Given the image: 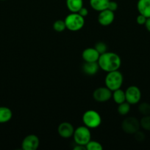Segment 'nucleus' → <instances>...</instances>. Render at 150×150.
<instances>
[{
    "label": "nucleus",
    "instance_id": "c85d7f7f",
    "mask_svg": "<svg viewBox=\"0 0 150 150\" xmlns=\"http://www.w3.org/2000/svg\"><path fill=\"white\" fill-rule=\"evenodd\" d=\"M74 150H87L86 147L84 145H80V144H76V146L74 147Z\"/></svg>",
    "mask_w": 150,
    "mask_h": 150
},
{
    "label": "nucleus",
    "instance_id": "20e7f679",
    "mask_svg": "<svg viewBox=\"0 0 150 150\" xmlns=\"http://www.w3.org/2000/svg\"><path fill=\"white\" fill-rule=\"evenodd\" d=\"M82 122L84 125L90 129L97 128L101 123V117L97 111L94 110H88L82 115Z\"/></svg>",
    "mask_w": 150,
    "mask_h": 150
},
{
    "label": "nucleus",
    "instance_id": "393cba45",
    "mask_svg": "<svg viewBox=\"0 0 150 150\" xmlns=\"http://www.w3.org/2000/svg\"><path fill=\"white\" fill-rule=\"evenodd\" d=\"M134 136H135V140L138 141V142H143V141L145 139L146 136L144 133V132L141 131V130H138L135 133H134Z\"/></svg>",
    "mask_w": 150,
    "mask_h": 150
},
{
    "label": "nucleus",
    "instance_id": "cd10ccee",
    "mask_svg": "<svg viewBox=\"0 0 150 150\" xmlns=\"http://www.w3.org/2000/svg\"><path fill=\"white\" fill-rule=\"evenodd\" d=\"M78 13H79V14L80 15V16H82V17L85 18V17H86V16H88V9H87V8H85V7H82V8H81L80 10H79Z\"/></svg>",
    "mask_w": 150,
    "mask_h": 150
},
{
    "label": "nucleus",
    "instance_id": "4468645a",
    "mask_svg": "<svg viewBox=\"0 0 150 150\" xmlns=\"http://www.w3.org/2000/svg\"><path fill=\"white\" fill-rule=\"evenodd\" d=\"M137 10L139 14L146 18H150V0H138Z\"/></svg>",
    "mask_w": 150,
    "mask_h": 150
},
{
    "label": "nucleus",
    "instance_id": "c756f323",
    "mask_svg": "<svg viewBox=\"0 0 150 150\" xmlns=\"http://www.w3.org/2000/svg\"><path fill=\"white\" fill-rule=\"evenodd\" d=\"M144 26H145L146 30L148 31V32H150V18H147L146 21Z\"/></svg>",
    "mask_w": 150,
    "mask_h": 150
},
{
    "label": "nucleus",
    "instance_id": "ddd939ff",
    "mask_svg": "<svg viewBox=\"0 0 150 150\" xmlns=\"http://www.w3.org/2000/svg\"><path fill=\"white\" fill-rule=\"evenodd\" d=\"M82 71L87 76H94L99 71V66L97 62H85L82 64Z\"/></svg>",
    "mask_w": 150,
    "mask_h": 150
},
{
    "label": "nucleus",
    "instance_id": "39448f33",
    "mask_svg": "<svg viewBox=\"0 0 150 150\" xmlns=\"http://www.w3.org/2000/svg\"><path fill=\"white\" fill-rule=\"evenodd\" d=\"M74 141L76 144L85 145L91 141V133L90 128L86 126H79L74 130L73 134Z\"/></svg>",
    "mask_w": 150,
    "mask_h": 150
},
{
    "label": "nucleus",
    "instance_id": "bb28decb",
    "mask_svg": "<svg viewBox=\"0 0 150 150\" xmlns=\"http://www.w3.org/2000/svg\"><path fill=\"white\" fill-rule=\"evenodd\" d=\"M107 9H109L111 11L115 12L118 9V4L116 1H110V2L108 4V7H107Z\"/></svg>",
    "mask_w": 150,
    "mask_h": 150
},
{
    "label": "nucleus",
    "instance_id": "dca6fc26",
    "mask_svg": "<svg viewBox=\"0 0 150 150\" xmlns=\"http://www.w3.org/2000/svg\"><path fill=\"white\" fill-rule=\"evenodd\" d=\"M66 4L71 13H78L83 7V0H66Z\"/></svg>",
    "mask_w": 150,
    "mask_h": 150
},
{
    "label": "nucleus",
    "instance_id": "f03ea898",
    "mask_svg": "<svg viewBox=\"0 0 150 150\" xmlns=\"http://www.w3.org/2000/svg\"><path fill=\"white\" fill-rule=\"evenodd\" d=\"M104 82L105 86L112 92L120 89L124 82L123 74L119 70L108 72L105 76Z\"/></svg>",
    "mask_w": 150,
    "mask_h": 150
},
{
    "label": "nucleus",
    "instance_id": "f257e3e1",
    "mask_svg": "<svg viewBox=\"0 0 150 150\" xmlns=\"http://www.w3.org/2000/svg\"><path fill=\"white\" fill-rule=\"evenodd\" d=\"M97 62L101 70L108 73L119 70L121 64V59L116 53L106 51L104 54H100Z\"/></svg>",
    "mask_w": 150,
    "mask_h": 150
},
{
    "label": "nucleus",
    "instance_id": "6ab92c4d",
    "mask_svg": "<svg viewBox=\"0 0 150 150\" xmlns=\"http://www.w3.org/2000/svg\"><path fill=\"white\" fill-rule=\"evenodd\" d=\"M130 104L126 102V101L121 104H119V106H118L117 108L118 113L121 116L126 115L130 111Z\"/></svg>",
    "mask_w": 150,
    "mask_h": 150
},
{
    "label": "nucleus",
    "instance_id": "1a4fd4ad",
    "mask_svg": "<svg viewBox=\"0 0 150 150\" xmlns=\"http://www.w3.org/2000/svg\"><path fill=\"white\" fill-rule=\"evenodd\" d=\"M40 145V140L36 135L30 134L23 139L21 147L24 150H36Z\"/></svg>",
    "mask_w": 150,
    "mask_h": 150
},
{
    "label": "nucleus",
    "instance_id": "9d476101",
    "mask_svg": "<svg viewBox=\"0 0 150 150\" xmlns=\"http://www.w3.org/2000/svg\"><path fill=\"white\" fill-rule=\"evenodd\" d=\"M115 19L114 12L111 11L109 9H105L99 12L98 16V22L100 25L107 26L113 23Z\"/></svg>",
    "mask_w": 150,
    "mask_h": 150
},
{
    "label": "nucleus",
    "instance_id": "b1692460",
    "mask_svg": "<svg viewBox=\"0 0 150 150\" xmlns=\"http://www.w3.org/2000/svg\"><path fill=\"white\" fill-rule=\"evenodd\" d=\"M94 48L98 51L99 54H102L104 53H105L106 51H107V46L106 45V43H104V42H101V41L96 42Z\"/></svg>",
    "mask_w": 150,
    "mask_h": 150
},
{
    "label": "nucleus",
    "instance_id": "7c9ffc66",
    "mask_svg": "<svg viewBox=\"0 0 150 150\" xmlns=\"http://www.w3.org/2000/svg\"><path fill=\"white\" fill-rule=\"evenodd\" d=\"M1 1H6V0H1Z\"/></svg>",
    "mask_w": 150,
    "mask_h": 150
},
{
    "label": "nucleus",
    "instance_id": "9b49d317",
    "mask_svg": "<svg viewBox=\"0 0 150 150\" xmlns=\"http://www.w3.org/2000/svg\"><path fill=\"white\" fill-rule=\"evenodd\" d=\"M74 128L71 123L63 122L59 125L57 127V133L63 139H69L73 136Z\"/></svg>",
    "mask_w": 150,
    "mask_h": 150
},
{
    "label": "nucleus",
    "instance_id": "aec40b11",
    "mask_svg": "<svg viewBox=\"0 0 150 150\" xmlns=\"http://www.w3.org/2000/svg\"><path fill=\"white\" fill-rule=\"evenodd\" d=\"M138 111L143 116L150 115V104L149 103H141L138 105Z\"/></svg>",
    "mask_w": 150,
    "mask_h": 150
},
{
    "label": "nucleus",
    "instance_id": "f8f14e48",
    "mask_svg": "<svg viewBox=\"0 0 150 150\" xmlns=\"http://www.w3.org/2000/svg\"><path fill=\"white\" fill-rule=\"evenodd\" d=\"M100 54L95 48H87L82 51V57L85 62H98Z\"/></svg>",
    "mask_w": 150,
    "mask_h": 150
},
{
    "label": "nucleus",
    "instance_id": "f3484780",
    "mask_svg": "<svg viewBox=\"0 0 150 150\" xmlns=\"http://www.w3.org/2000/svg\"><path fill=\"white\" fill-rule=\"evenodd\" d=\"M13 117V112L9 108L0 106V124L8 122Z\"/></svg>",
    "mask_w": 150,
    "mask_h": 150
},
{
    "label": "nucleus",
    "instance_id": "4be33fe9",
    "mask_svg": "<svg viewBox=\"0 0 150 150\" xmlns=\"http://www.w3.org/2000/svg\"><path fill=\"white\" fill-rule=\"evenodd\" d=\"M87 150H102L103 147L99 142L96 141H90L86 145H85Z\"/></svg>",
    "mask_w": 150,
    "mask_h": 150
},
{
    "label": "nucleus",
    "instance_id": "2eb2a0df",
    "mask_svg": "<svg viewBox=\"0 0 150 150\" xmlns=\"http://www.w3.org/2000/svg\"><path fill=\"white\" fill-rule=\"evenodd\" d=\"M110 0H89V4L93 10L101 12L107 9Z\"/></svg>",
    "mask_w": 150,
    "mask_h": 150
},
{
    "label": "nucleus",
    "instance_id": "7ed1b4c3",
    "mask_svg": "<svg viewBox=\"0 0 150 150\" xmlns=\"http://www.w3.org/2000/svg\"><path fill=\"white\" fill-rule=\"evenodd\" d=\"M66 29L71 32H77L83 28L85 25V18L78 13H71L64 20Z\"/></svg>",
    "mask_w": 150,
    "mask_h": 150
},
{
    "label": "nucleus",
    "instance_id": "a211bd4d",
    "mask_svg": "<svg viewBox=\"0 0 150 150\" xmlns=\"http://www.w3.org/2000/svg\"><path fill=\"white\" fill-rule=\"evenodd\" d=\"M112 98L116 104H121L126 101V97H125V91L122 89H118L116 90L113 91L112 92Z\"/></svg>",
    "mask_w": 150,
    "mask_h": 150
},
{
    "label": "nucleus",
    "instance_id": "5701e85b",
    "mask_svg": "<svg viewBox=\"0 0 150 150\" xmlns=\"http://www.w3.org/2000/svg\"><path fill=\"white\" fill-rule=\"evenodd\" d=\"M140 124L144 130L150 131V115L144 116L140 120Z\"/></svg>",
    "mask_w": 150,
    "mask_h": 150
},
{
    "label": "nucleus",
    "instance_id": "423d86ee",
    "mask_svg": "<svg viewBox=\"0 0 150 150\" xmlns=\"http://www.w3.org/2000/svg\"><path fill=\"white\" fill-rule=\"evenodd\" d=\"M140 121L133 117H126L121 123L122 130L127 134H134L140 130Z\"/></svg>",
    "mask_w": 150,
    "mask_h": 150
},
{
    "label": "nucleus",
    "instance_id": "6e6552de",
    "mask_svg": "<svg viewBox=\"0 0 150 150\" xmlns=\"http://www.w3.org/2000/svg\"><path fill=\"white\" fill-rule=\"evenodd\" d=\"M112 91L105 87H99L93 92V98L99 103H104L108 101L112 98Z\"/></svg>",
    "mask_w": 150,
    "mask_h": 150
},
{
    "label": "nucleus",
    "instance_id": "0eeeda50",
    "mask_svg": "<svg viewBox=\"0 0 150 150\" xmlns=\"http://www.w3.org/2000/svg\"><path fill=\"white\" fill-rule=\"evenodd\" d=\"M126 101L130 105L138 103L141 99V89L136 86H129L125 91Z\"/></svg>",
    "mask_w": 150,
    "mask_h": 150
},
{
    "label": "nucleus",
    "instance_id": "a878e982",
    "mask_svg": "<svg viewBox=\"0 0 150 150\" xmlns=\"http://www.w3.org/2000/svg\"><path fill=\"white\" fill-rule=\"evenodd\" d=\"M146 17H145V16H143V15L139 14L136 18V22L139 25H144L145 24L146 21Z\"/></svg>",
    "mask_w": 150,
    "mask_h": 150
},
{
    "label": "nucleus",
    "instance_id": "412c9836",
    "mask_svg": "<svg viewBox=\"0 0 150 150\" xmlns=\"http://www.w3.org/2000/svg\"><path fill=\"white\" fill-rule=\"evenodd\" d=\"M53 29L54 31L57 32H62L66 29V23H65L64 20H59L55 21L53 23Z\"/></svg>",
    "mask_w": 150,
    "mask_h": 150
}]
</instances>
